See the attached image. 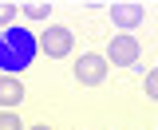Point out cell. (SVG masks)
Masks as SVG:
<instances>
[{"label": "cell", "instance_id": "cell-4", "mask_svg": "<svg viewBox=\"0 0 158 130\" xmlns=\"http://www.w3.org/2000/svg\"><path fill=\"white\" fill-rule=\"evenodd\" d=\"M103 55H107L111 67H135L138 55H142V43H138L131 32H118V36L107 43V51H103Z\"/></svg>", "mask_w": 158, "mask_h": 130}, {"label": "cell", "instance_id": "cell-8", "mask_svg": "<svg viewBox=\"0 0 158 130\" xmlns=\"http://www.w3.org/2000/svg\"><path fill=\"white\" fill-rule=\"evenodd\" d=\"M16 12H20V4H12V0H0V32L16 24Z\"/></svg>", "mask_w": 158, "mask_h": 130}, {"label": "cell", "instance_id": "cell-3", "mask_svg": "<svg viewBox=\"0 0 158 130\" xmlns=\"http://www.w3.org/2000/svg\"><path fill=\"white\" fill-rule=\"evenodd\" d=\"M75 83L79 87H99L103 79H107V71H111V63H107V55L103 51H83V55L75 59Z\"/></svg>", "mask_w": 158, "mask_h": 130}, {"label": "cell", "instance_id": "cell-2", "mask_svg": "<svg viewBox=\"0 0 158 130\" xmlns=\"http://www.w3.org/2000/svg\"><path fill=\"white\" fill-rule=\"evenodd\" d=\"M71 47H75V32L67 28V24H48L44 28V36H40V51L48 59H67L71 55Z\"/></svg>", "mask_w": 158, "mask_h": 130}, {"label": "cell", "instance_id": "cell-7", "mask_svg": "<svg viewBox=\"0 0 158 130\" xmlns=\"http://www.w3.org/2000/svg\"><path fill=\"white\" fill-rule=\"evenodd\" d=\"M20 12L28 20H48L52 16V4H48V0H28V4H20Z\"/></svg>", "mask_w": 158, "mask_h": 130}, {"label": "cell", "instance_id": "cell-9", "mask_svg": "<svg viewBox=\"0 0 158 130\" xmlns=\"http://www.w3.org/2000/svg\"><path fill=\"white\" fill-rule=\"evenodd\" d=\"M142 95H146L150 103H158V67L146 71V79H142Z\"/></svg>", "mask_w": 158, "mask_h": 130}, {"label": "cell", "instance_id": "cell-10", "mask_svg": "<svg viewBox=\"0 0 158 130\" xmlns=\"http://www.w3.org/2000/svg\"><path fill=\"white\" fill-rule=\"evenodd\" d=\"M0 130H28V126L20 122L16 111H0Z\"/></svg>", "mask_w": 158, "mask_h": 130}, {"label": "cell", "instance_id": "cell-1", "mask_svg": "<svg viewBox=\"0 0 158 130\" xmlns=\"http://www.w3.org/2000/svg\"><path fill=\"white\" fill-rule=\"evenodd\" d=\"M40 55V36L36 32H28V28H4L0 32V71L4 75H20L32 67V59Z\"/></svg>", "mask_w": 158, "mask_h": 130}, {"label": "cell", "instance_id": "cell-5", "mask_svg": "<svg viewBox=\"0 0 158 130\" xmlns=\"http://www.w3.org/2000/svg\"><path fill=\"white\" fill-rule=\"evenodd\" d=\"M111 24H115L118 32H135L138 24H142V4H135V0L111 4Z\"/></svg>", "mask_w": 158, "mask_h": 130}, {"label": "cell", "instance_id": "cell-6", "mask_svg": "<svg viewBox=\"0 0 158 130\" xmlns=\"http://www.w3.org/2000/svg\"><path fill=\"white\" fill-rule=\"evenodd\" d=\"M24 83H20V75H0V111H16L20 103H24Z\"/></svg>", "mask_w": 158, "mask_h": 130}, {"label": "cell", "instance_id": "cell-11", "mask_svg": "<svg viewBox=\"0 0 158 130\" xmlns=\"http://www.w3.org/2000/svg\"><path fill=\"white\" fill-rule=\"evenodd\" d=\"M28 130H52V126H48V122H36V126H28Z\"/></svg>", "mask_w": 158, "mask_h": 130}]
</instances>
